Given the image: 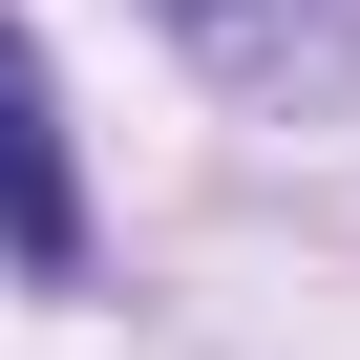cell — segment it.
Returning <instances> with one entry per match:
<instances>
[{
	"instance_id": "cell-2",
	"label": "cell",
	"mask_w": 360,
	"mask_h": 360,
	"mask_svg": "<svg viewBox=\"0 0 360 360\" xmlns=\"http://www.w3.org/2000/svg\"><path fill=\"white\" fill-rule=\"evenodd\" d=\"M0 255L22 276H64L85 255V169H64V85H43V43L0 22Z\"/></svg>"
},
{
	"instance_id": "cell-1",
	"label": "cell",
	"mask_w": 360,
	"mask_h": 360,
	"mask_svg": "<svg viewBox=\"0 0 360 360\" xmlns=\"http://www.w3.org/2000/svg\"><path fill=\"white\" fill-rule=\"evenodd\" d=\"M169 43H191L212 85H255V106H297V85H360V0H148Z\"/></svg>"
}]
</instances>
